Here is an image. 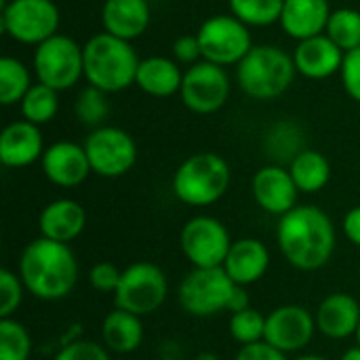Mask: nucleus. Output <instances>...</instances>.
<instances>
[{"label": "nucleus", "mask_w": 360, "mask_h": 360, "mask_svg": "<svg viewBox=\"0 0 360 360\" xmlns=\"http://www.w3.org/2000/svg\"><path fill=\"white\" fill-rule=\"evenodd\" d=\"M344 51L327 36L319 34L306 40H300L293 53L295 70L310 80H325L342 72Z\"/></svg>", "instance_id": "obj_17"}, {"label": "nucleus", "mask_w": 360, "mask_h": 360, "mask_svg": "<svg viewBox=\"0 0 360 360\" xmlns=\"http://www.w3.org/2000/svg\"><path fill=\"white\" fill-rule=\"evenodd\" d=\"M152 19L148 0H105L101 8L103 30L127 42L139 38Z\"/></svg>", "instance_id": "obj_22"}, {"label": "nucleus", "mask_w": 360, "mask_h": 360, "mask_svg": "<svg viewBox=\"0 0 360 360\" xmlns=\"http://www.w3.org/2000/svg\"><path fill=\"white\" fill-rule=\"evenodd\" d=\"M167 274L150 262H137L122 270L120 285L114 293V304L135 316L154 314L167 300Z\"/></svg>", "instance_id": "obj_8"}, {"label": "nucleus", "mask_w": 360, "mask_h": 360, "mask_svg": "<svg viewBox=\"0 0 360 360\" xmlns=\"http://www.w3.org/2000/svg\"><path fill=\"white\" fill-rule=\"evenodd\" d=\"M236 285L224 268H192L177 289L179 306L198 319L228 312Z\"/></svg>", "instance_id": "obj_6"}, {"label": "nucleus", "mask_w": 360, "mask_h": 360, "mask_svg": "<svg viewBox=\"0 0 360 360\" xmlns=\"http://www.w3.org/2000/svg\"><path fill=\"white\" fill-rule=\"evenodd\" d=\"M359 276H360V268H359Z\"/></svg>", "instance_id": "obj_46"}, {"label": "nucleus", "mask_w": 360, "mask_h": 360, "mask_svg": "<svg viewBox=\"0 0 360 360\" xmlns=\"http://www.w3.org/2000/svg\"><path fill=\"white\" fill-rule=\"evenodd\" d=\"M181 80H184V72L177 65V61H173L169 57L154 55V57H148V59L139 61L135 84L146 95L171 97V95L179 93Z\"/></svg>", "instance_id": "obj_24"}, {"label": "nucleus", "mask_w": 360, "mask_h": 360, "mask_svg": "<svg viewBox=\"0 0 360 360\" xmlns=\"http://www.w3.org/2000/svg\"><path fill=\"white\" fill-rule=\"evenodd\" d=\"M234 360H289L285 352L276 350L268 342H257L249 346H240Z\"/></svg>", "instance_id": "obj_39"}, {"label": "nucleus", "mask_w": 360, "mask_h": 360, "mask_svg": "<svg viewBox=\"0 0 360 360\" xmlns=\"http://www.w3.org/2000/svg\"><path fill=\"white\" fill-rule=\"evenodd\" d=\"M354 338H356V346H360V325H359V331H356V335H354Z\"/></svg>", "instance_id": "obj_45"}, {"label": "nucleus", "mask_w": 360, "mask_h": 360, "mask_svg": "<svg viewBox=\"0 0 360 360\" xmlns=\"http://www.w3.org/2000/svg\"><path fill=\"white\" fill-rule=\"evenodd\" d=\"M276 243L283 257L302 272H314L329 264L335 251V226L314 205H297L278 219Z\"/></svg>", "instance_id": "obj_1"}, {"label": "nucleus", "mask_w": 360, "mask_h": 360, "mask_svg": "<svg viewBox=\"0 0 360 360\" xmlns=\"http://www.w3.org/2000/svg\"><path fill=\"white\" fill-rule=\"evenodd\" d=\"M314 333H316L314 314L308 312L304 306L285 304L274 308L266 316L264 342H268L270 346H274L285 354L302 352L304 348H308Z\"/></svg>", "instance_id": "obj_14"}, {"label": "nucleus", "mask_w": 360, "mask_h": 360, "mask_svg": "<svg viewBox=\"0 0 360 360\" xmlns=\"http://www.w3.org/2000/svg\"><path fill=\"white\" fill-rule=\"evenodd\" d=\"M230 13L245 25L264 27L281 21L285 0H228Z\"/></svg>", "instance_id": "obj_29"}, {"label": "nucleus", "mask_w": 360, "mask_h": 360, "mask_svg": "<svg viewBox=\"0 0 360 360\" xmlns=\"http://www.w3.org/2000/svg\"><path fill=\"white\" fill-rule=\"evenodd\" d=\"M25 295L21 276L8 268L0 270V319H13Z\"/></svg>", "instance_id": "obj_34"}, {"label": "nucleus", "mask_w": 360, "mask_h": 360, "mask_svg": "<svg viewBox=\"0 0 360 360\" xmlns=\"http://www.w3.org/2000/svg\"><path fill=\"white\" fill-rule=\"evenodd\" d=\"M297 70L293 55L274 44L253 46L236 65L238 86L253 99L270 101L281 97L293 82Z\"/></svg>", "instance_id": "obj_4"}, {"label": "nucleus", "mask_w": 360, "mask_h": 360, "mask_svg": "<svg viewBox=\"0 0 360 360\" xmlns=\"http://www.w3.org/2000/svg\"><path fill=\"white\" fill-rule=\"evenodd\" d=\"M289 173H291V177H293L300 192L316 194L329 184L331 165H329L325 154H321L316 150H302L289 162Z\"/></svg>", "instance_id": "obj_26"}, {"label": "nucleus", "mask_w": 360, "mask_h": 360, "mask_svg": "<svg viewBox=\"0 0 360 360\" xmlns=\"http://www.w3.org/2000/svg\"><path fill=\"white\" fill-rule=\"evenodd\" d=\"M230 165L215 152L186 158L173 175V194L188 207L215 205L230 188Z\"/></svg>", "instance_id": "obj_5"}, {"label": "nucleus", "mask_w": 360, "mask_h": 360, "mask_svg": "<svg viewBox=\"0 0 360 360\" xmlns=\"http://www.w3.org/2000/svg\"><path fill=\"white\" fill-rule=\"evenodd\" d=\"M316 331L329 340H348L356 335L360 325V304L350 293H331L327 295L316 312Z\"/></svg>", "instance_id": "obj_20"}, {"label": "nucleus", "mask_w": 360, "mask_h": 360, "mask_svg": "<svg viewBox=\"0 0 360 360\" xmlns=\"http://www.w3.org/2000/svg\"><path fill=\"white\" fill-rule=\"evenodd\" d=\"M228 331H230V338L236 344H240V346H249V344L264 342V335H266V316L259 310H255V308H249V310L230 314Z\"/></svg>", "instance_id": "obj_33"}, {"label": "nucleus", "mask_w": 360, "mask_h": 360, "mask_svg": "<svg viewBox=\"0 0 360 360\" xmlns=\"http://www.w3.org/2000/svg\"><path fill=\"white\" fill-rule=\"evenodd\" d=\"M86 226V211L78 200L72 198H57L49 202L38 217L40 236L55 240V243H72L76 240Z\"/></svg>", "instance_id": "obj_21"}, {"label": "nucleus", "mask_w": 360, "mask_h": 360, "mask_svg": "<svg viewBox=\"0 0 360 360\" xmlns=\"http://www.w3.org/2000/svg\"><path fill=\"white\" fill-rule=\"evenodd\" d=\"M25 291L42 302L68 297L78 283V262L74 251L44 236L32 240L19 257V272Z\"/></svg>", "instance_id": "obj_2"}, {"label": "nucleus", "mask_w": 360, "mask_h": 360, "mask_svg": "<svg viewBox=\"0 0 360 360\" xmlns=\"http://www.w3.org/2000/svg\"><path fill=\"white\" fill-rule=\"evenodd\" d=\"M340 360H360V346H352V348H348Z\"/></svg>", "instance_id": "obj_42"}, {"label": "nucleus", "mask_w": 360, "mask_h": 360, "mask_svg": "<svg viewBox=\"0 0 360 360\" xmlns=\"http://www.w3.org/2000/svg\"><path fill=\"white\" fill-rule=\"evenodd\" d=\"M82 146L89 156L93 173L108 179L127 175L137 162L135 139L124 129L118 127L93 129Z\"/></svg>", "instance_id": "obj_12"}, {"label": "nucleus", "mask_w": 360, "mask_h": 360, "mask_svg": "<svg viewBox=\"0 0 360 360\" xmlns=\"http://www.w3.org/2000/svg\"><path fill=\"white\" fill-rule=\"evenodd\" d=\"M44 141L38 124L15 120L0 133V162L8 169H23L34 165L44 154Z\"/></svg>", "instance_id": "obj_18"}, {"label": "nucleus", "mask_w": 360, "mask_h": 360, "mask_svg": "<svg viewBox=\"0 0 360 360\" xmlns=\"http://www.w3.org/2000/svg\"><path fill=\"white\" fill-rule=\"evenodd\" d=\"M179 97L194 114H215L230 97V78L221 65L198 61L184 72Z\"/></svg>", "instance_id": "obj_13"}, {"label": "nucleus", "mask_w": 360, "mask_h": 360, "mask_svg": "<svg viewBox=\"0 0 360 360\" xmlns=\"http://www.w3.org/2000/svg\"><path fill=\"white\" fill-rule=\"evenodd\" d=\"M340 74L346 93L360 103V46L344 55V65Z\"/></svg>", "instance_id": "obj_37"}, {"label": "nucleus", "mask_w": 360, "mask_h": 360, "mask_svg": "<svg viewBox=\"0 0 360 360\" xmlns=\"http://www.w3.org/2000/svg\"><path fill=\"white\" fill-rule=\"evenodd\" d=\"M251 308V297L247 293V287H238L234 289L232 297H230V304H228V312L230 314H236V312H243V310H249Z\"/></svg>", "instance_id": "obj_41"}, {"label": "nucleus", "mask_w": 360, "mask_h": 360, "mask_svg": "<svg viewBox=\"0 0 360 360\" xmlns=\"http://www.w3.org/2000/svg\"><path fill=\"white\" fill-rule=\"evenodd\" d=\"M53 360H112L110 350L93 340H76L65 344Z\"/></svg>", "instance_id": "obj_35"}, {"label": "nucleus", "mask_w": 360, "mask_h": 360, "mask_svg": "<svg viewBox=\"0 0 360 360\" xmlns=\"http://www.w3.org/2000/svg\"><path fill=\"white\" fill-rule=\"evenodd\" d=\"M228 228L211 215H198L184 224L179 247L192 268H221L232 247Z\"/></svg>", "instance_id": "obj_11"}, {"label": "nucleus", "mask_w": 360, "mask_h": 360, "mask_svg": "<svg viewBox=\"0 0 360 360\" xmlns=\"http://www.w3.org/2000/svg\"><path fill=\"white\" fill-rule=\"evenodd\" d=\"M40 165L44 177L59 188H76L93 173L84 146L76 141L51 143L42 154Z\"/></svg>", "instance_id": "obj_16"}, {"label": "nucleus", "mask_w": 360, "mask_h": 360, "mask_svg": "<svg viewBox=\"0 0 360 360\" xmlns=\"http://www.w3.org/2000/svg\"><path fill=\"white\" fill-rule=\"evenodd\" d=\"M101 342L110 352L131 354L143 342V323L141 316H135L127 310H112L101 323Z\"/></svg>", "instance_id": "obj_25"}, {"label": "nucleus", "mask_w": 360, "mask_h": 360, "mask_svg": "<svg viewBox=\"0 0 360 360\" xmlns=\"http://www.w3.org/2000/svg\"><path fill=\"white\" fill-rule=\"evenodd\" d=\"M30 70L15 57L0 59V103L15 105L21 103L25 93L32 89Z\"/></svg>", "instance_id": "obj_28"}, {"label": "nucleus", "mask_w": 360, "mask_h": 360, "mask_svg": "<svg viewBox=\"0 0 360 360\" xmlns=\"http://www.w3.org/2000/svg\"><path fill=\"white\" fill-rule=\"evenodd\" d=\"M84 78L91 86L103 93H118L135 84L139 57L131 42L108 32L95 34L82 46Z\"/></svg>", "instance_id": "obj_3"}, {"label": "nucleus", "mask_w": 360, "mask_h": 360, "mask_svg": "<svg viewBox=\"0 0 360 360\" xmlns=\"http://www.w3.org/2000/svg\"><path fill=\"white\" fill-rule=\"evenodd\" d=\"M329 17L331 6L327 0H285L281 25L291 38L306 40L323 34Z\"/></svg>", "instance_id": "obj_23"}, {"label": "nucleus", "mask_w": 360, "mask_h": 360, "mask_svg": "<svg viewBox=\"0 0 360 360\" xmlns=\"http://www.w3.org/2000/svg\"><path fill=\"white\" fill-rule=\"evenodd\" d=\"M108 93L95 89V86H86L78 93L76 103H74V112L80 124L91 127V129H99L103 127V120L110 114V103H108Z\"/></svg>", "instance_id": "obj_32"}, {"label": "nucleus", "mask_w": 360, "mask_h": 360, "mask_svg": "<svg viewBox=\"0 0 360 360\" xmlns=\"http://www.w3.org/2000/svg\"><path fill=\"white\" fill-rule=\"evenodd\" d=\"M122 278V270L114 266L112 262H99L89 270V283L95 291L99 293H116L118 285Z\"/></svg>", "instance_id": "obj_36"}, {"label": "nucleus", "mask_w": 360, "mask_h": 360, "mask_svg": "<svg viewBox=\"0 0 360 360\" xmlns=\"http://www.w3.org/2000/svg\"><path fill=\"white\" fill-rule=\"evenodd\" d=\"M32 338L17 319H0V360H30Z\"/></svg>", "instance_id": "obj_31"}, {"label": "nucleus", "mask_w": 360, "mask_h": 360, "mask_svg": "<svg viewBox=\"0 0 360 360\" xmlns=\"http://www.w3.org/2000/svg\"><path fill=\"white\" fill-rule=\"evenodd\" d=\"M202 61L215 65H238L245 55L255 46L249 25H245L234 15H213L196 32Z\"/></svg>", "instance_id": "obj_9"}, {"label": "nucleus", "mask_w": 360, "mask_h": 360, "mask_svg": "<svg viewBox=\"0 0 360 360\" xmlns=\"http://www.w3.org/2000/svg\"><path fill=\"white\" fill-rule=\"evenodd\" d=\"M2 32L21 44H42L59 27V8L53 0H2Z\"/></svg>", "instance_id": "obj_10"}, {"label": "nucleus", "mask_w": 360, "mask_h": 360, "mask_svg": "<svg viewBox=\"0 0 360 360\" xmlns=\"http://www.w3.org/2000/svg\"><path fill=\"white\" fill-rule=\"evenodd\" d=\"M34 74L38 82L65 91L72 89L84 76V51L82 46L63 34H55L34 51Z\"/></svg>", "instance_id": "obj_7"}, {"label": "nucleus", "mask_w": 360, "mask_h": 360, "mask_svg": "<svg viewBox=\"0 0 360 360\" xmlns=\"http://www.w3.org/2000/svg\"><path fill=\"white\" fill-rule=\"evenodd\" d=\"M238 287L259 283L270 268V251L259 238H238L232 243L228 257L221 266Z\"/></svg>", "instance_id": "obj_19"}, {"label": "nucleus", "mask_w": 360, "mask_h": 360, "mask_svg": "<svg viewBox=\"0 0 360 360\" xmlns=\"http://www.w3.org/2000/svg\"><path fill=\"white\" fill-rule=\"evenodd\" d=\"M293 360H329L325 359V356H321V354H302V356H297V359Z\"/></svg>", "instance_id": "obj_43"}, {"label": "nucleus", "mask_w": 360, "mask_h": 360, "mask_svg": "<svg viewBox=\"0 0 360 360\" xmlns=\"http://www.w3.org/2000/svg\"><path fill=\"white\" fill-rule=\"evenodd\" d=\"M173 55L179 63L184 65H194L198 61H202V51H200V42L198 36H179L173 44Z\"/></svg>", "instance_id": "obj_38"}, {"label": "nucleus", "mask_w": 360, "mask_h": 360, "mask_svg": "<svg viewBox=\"0 0 360 360\" xmlns=\"http://www.w3.org/2000/svg\"><path fill=\"white\" fill-rule=\"evenodd\" d=\"M251 194L262 211L283 217L297 207L300 190L289 173V167L266 165L253 175Z\"/></svg>", "instance_id": "obj_15"}, {"label": "nucleus", "mask_w": 360, "mask_h": 360, "mask_svg": "<svg viewBox=\"0 0 360 360\" xmlns=\"http://www.w3.org/2000/svg\"><path fill=\"white\" fill-rule=\"evenodd\" d=\"M21 116L23 120L32 122V124H44L51 122L57 116L59 110V91L42 84V82H34L32 89L25 93V97L21 99Z\"/></svg>", "instance_id": "obj_27"}, {"label": "nucleus", "mask_w": 360, "mask_h": 360, "mask_svg": "<svg viewBox=\"0 0 360 360\" xmlns=\"http://www.w3.org/2000/svg\"><path fill=\"white\" fill-rule=\"evenodd\" d=\"M342 230H344L346 238H348L354 247H360V205L359 207H352V209L344 215Z\"/></svg>", "instance_id": "obj_40"}, {"label": "nucleus", "mask_w": 360, "mask_h": 360, "mask_svg": "<svg viewBox=\"0 0 360 360\" xmlns=\"http://www.w3.org/2000/svg\"><path fill=\"white\" fill-rule=\"evenodd\" d=\"M194 360H219V356L213 354V352H202V354H198Z\"/></svg>", "instance_id": "obj_44"}, {"label": "nucleus", "mask_w": 360, "mask_h": 360, "mask_svg": "<svg viewBox=\"0 0 360 360\" xmlns=\"http://www.w3.org/2000/svg\"><path fill=\"white\" fill-rule=\"evenodd\" d=\"M325 34L344 51L350 53L360 46V13L354 8L331 11Z\"/></svg>", "instance_id": "obj_30"}]
</instances>
